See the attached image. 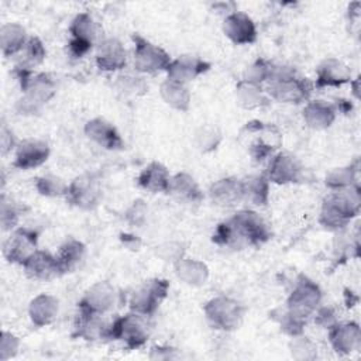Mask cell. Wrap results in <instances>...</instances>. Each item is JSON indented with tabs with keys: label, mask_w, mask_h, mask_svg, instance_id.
Returning a JSON list of instances; mask_svg holds the SVG:
<instances>
[{
	"label": "cell",
	"mask_w": 361,
	"mask_h": 361,
	"mask_svg": "<svg viewBox=\"0 0 361 361\" xmlns=\"http://www.w3.org/2000/svg\"><path fill=\"white\" fill-rule=\"evenodd\" d=\"M271 237V231L262 217L252 210H240L227 221L217 226L213 243L219 245H261Z\"/></svg>",
	"instance_id": "cell-1"
},
{
	"label": "cell",
	"mask_w": 361,
	"mask_h": 361,
	"mask_svg": "<svg viewBox=\"0 0 361 361\" xmlns=\"http://www.w3.org/2000/svg\"><path fill=\"white\" fill-rule=\"evenodd\" d=\"M360 203L361 199L358 188L348 186L344 189H337L323 200L320 223L330 230L343 228L354 216L358 214Z\"/></svg>",
	"instance_id": "cell-2"
},
{
	"label": "cell",
	"mask_w": 361,
	"mask_h": 361,
	"mask_svg": "<svg viewBox=\"0 0 361 361\" xmlns=\"http://www.w3.org/2000/svg\"><path fill=\"white\" fill-rule=\"evenodd\" d=\"M149 322L148 316L133 312L126 316L117 317L109 324L107 338L123 340L128 348H138L149 337Z\"/></svg>",
	"instance_id": "cell-3"
},
{
	"label": "cell",
	"mask_w": 361,
	"mask_h": 361,
	"mask_svg": "<svg viewBox=\"0 0 361 361\" xmlns=\"http://www.w3.org/2000/svg\"><path fill=\"white\" fill-rule=\"evenodd\" d=\"M268 80V93L281 103H300L310 96L307 80L295 76L290 71H272Z\"/></svg>",
	"instance_id": "cell-4"
},
{
	"label": "cell",
	"mask_w": 361,
	"mask_h": 361,
	"mask_svg": "<svg viewBox=\"0 0 361 361\" xmlns=\"http://www.w3.org/2000/svg\"><path fill=\"white\" fill-rule=\"evenodd\" d=\"M203 310L210 324L214 329L224 331H231L237 329L244 313L243 306L237 300L226 296H217L210 299L204 305Z\"/></svg>",
	"instance_id": "cell-5"
},
{
	"label": "cell",
	"mask_w": 361,
	"mask_h": 361,
	"mask_svg": "<svg viewBox=\"0 0 361 361\" xmlns=\"http://www.w3.org/2000/svg\"><path fill=\"white\" fill-rule=\"evenodd\" d=\"M322 300L320 288L306 276H302L288 298V313L306 322Z\"/></svg>",
	"instance_id": "cell-6"
},
{
	"label": "cell",
	"mask_w": 361,
	"mask_h": 361,
	"mask_svg": "<svg viewBox=\"0 0 361 361\" xmlns=\"http://www.w3.org/2000/svg\"><path fill=\"white\" fill-rule=\"evenodd\" d=\"M169 283L165 279H149L144 282L130 298V309L133 312L151 316L155 313L161 302L166 298Z\"/></svg>",
	"instance_id": "cell-7"
},
{
	"label": "cell",
	"mask_w": 361,
	"mask_h": 361,
	"mask_svg": "<svg viewBox=\"0 0 361 361\" xmlns=\"http://www.w3.org/2000/svg\"><path fill=\"white\" fill-rule=\"evenodd\" d=\"M133 41L135 44L134 65L137 71L145 73H157L168 69L171 58L162 48L151 44L140 35H134Z\"/></svg>",
	"instance_id": "cell-8"
},
{
	"label": "cell",
	"mask_w": 361,
	"mask_h": 361,
	"mask_svg": "<svg viewBox=\"0 0 361 361\" xmlns=\"http://www.w3.org/2000/svg\"><path fill=\"white\" fill-rule=\"evenodd\" d=\"M65 196L69 200V203H72L76 207L86 210L93 209L99 204L102 197L100 183L90 173L80 175L68 185Z\"/></svg>",
	"instance_id": "cell-9"
},
{
	"label": "cell",
	"mask_w": 361,
	"mask_h": 361,
	"mask_svg": "<svg viewBox=\"0 0 361 361\" xmlns=\"http://www.w3.org/2000/svg\"><path fill=\"white\" fill-rule=\"evenodd\" d=\"M38 234L32 228H16L4 243V257L8 262L23 265L24 261L37 251Z\"/></svg>",
	"instance_id": "cell-10"
},
{
	"label": "cell",
	"mask_w": 361,
	"mask_h": 361,
	"mask_svg": "<svg viewBox=\"0 0 361 361\" xmlns=\"http://www.w3.org/2000/svg\"><path fill=\"white\" fill-rule=\"evenodd\" d=\"M117 293L109 282H97L87 289L85 296L79 300L80 313L103 314L109 312L116 303Z\"/></svg>",
	"instance_id": "cell-11"
},
{
	"label": "cell",
	"mask_w": 361,
	"mask_h": 361,
	"mask_svg": "<svg viewBox=\"0 0 361 361\" xmlns=\"http://www.w3.org/2000/svg\"><path fill=\"white\" fill-rule=\"evenodd\" d=\"M25 92V97L21 100L24 111H35L42 103L48 102L56 90L55 80L48 73H38L28 85L23 89Z\"/></svg>",
	"instance_id": "cell-12"
},
{
	"label": "cell",
	"mask_w": 361,
	"mask_h": 361,
	"mask_svg": "<svg viewBox=\"0 0 361 361\" xmlns=\"http://www.w3.org/2000/svg\"><path fill=\"white\" fill-rule=\"evenodd\" d=\"M49 145L41 140H23L16 148L13 166L18 169H32L42 165L49 157Z\"/></svg>",
	"instance_id": "cell-13"
},
{
	"label": "cell",
	"mask_w": 361,
	"mask_h": 361,
	"mask_svg": "<svg viewBox=\"0 0 361 361\" xmlns=\"http://www.w3.org/2000/svg\"><path fill=\"white\" fill-rule=\"evenodd\" d=\"M300 173L302 166L299 161L288 152H279L269 162L267 179L278 185H286L298 182L300 179Z\"/></svg>",
	"instance_id": "cell-14"
},
{
	"label": "cell",
	"mask_w": 361,
	"mask_h": 361,
	"mask_svg": "<svg viewBox=\"0 0 361 361\" xmlns=\"http://www.w3.org/2000/svg\"><path fill=\"white\" fill-rule=\"evenodd\" d=\"M223 31L226 37L238 45L252 44L257 39V28L254 21L241 11H234L226 17Z\"/></svg>",
	"instance_id": "cell-15"
},
{
	"label": "cell",
	"mask_w": 361,
	"mask_h": 361,
	"mask_svg": "<svg viewBox=\"0 0 361 361\" xmlns=\"http://www.w3.org/2000/svg\"><path fill=\"white\" fill-rule=\"evenodd\" d=\"M28 278L38 281H48L61 274L56 257L48 251L37 250L23 264Z\"/></svg>",
	"instance_id": "cell-16"
},
{
	"label": "cell",
	"mask_w": 361,
	"mask_h": 361,
	"mask_svg": "<svg viewBox=\"0 0 361 361\" xmlns=\"http://www.w3.org/2000/svg\"><path fill=\"white\" fill-rule=\"evenodd\" d=\"M209 68H210V63H207L206 61H203L197 56L182 55V56L171 61V63L166 69V73H168V79L186 85V82L193 80L199 75L209 71Z\"/></svg>",
	"instance_id": "cell-17"
},
{
	"label": "cell",
	"mask_w": 361,
	"mask_h": 361,
	"mask_svg": "<svg viewBox=\"0 0 361 361\" xmlns=\"http://www.w3.org/2000/svg\"><path fill=\"white\" fill-rule=\"evenodd\" d=\"M330 343L336 353L350 354L360 347L361 334L357 323H336L330 326L329 331Z\"/></svg>",
	"instance_id": "cell-18"
},
{
	"label": "cell",
	"mask_w": 361,
	"mask_h": 361,
	"mask_svg": "<svg viewBox=\"0 0 361 361\" xmlns=\"http://www.w3.org/2000/svg\"><path fill=\"white\" fill-rule=\"evenodd\" d=\"M85 134L92 141H94L96 144H99L106 149H120L123 148V144H124L116 127L100 117L86 123Z\"/></svg>",
	"instance_id": "cell-19"
},
{
	"label": "cell",
	"mask_w": 361,
	"mask_h": 361,
	"mask_svg": "<svg viewBox=\"0 0 361 361\" xmlns=\"http://www.w3.org/2000/svg\"><path fill=\"white\" fill-rule=\"evenodd\" d=\"M96 63L99 69L113 72L124 68L126 65V49L121 42L116 38H107L97 47Z\"/></svg>",
	"instance_id": "cell-20"
},
{
	"label": "cell",
	"mask_w": 361,
	"mask_h": 361,
	"mask_svg": "<svg viewBox=\"0 0 361 361\" xmlns=\"http://www.w3.org/2000/svg\"><path fill=\"white\" fill-rule=\"evenodd\" d=\"M212 200L221 207H231L243 200V180L237 178H223L210 186Z\"/></svg>",
	"instance_id": "cell-21"
},
{
	"label": "cell",
	"mask_w": 361,
	"mask_h": 361,
	"mask_svg": "<svg viewBox=\"0 0 361 361\" xmlns=\"http://www.w3.org/2000/svg\"><path fill=\"white\" fill-rule=\"evenodd\" d=\"M58 310H59L58 299L48 293H41L35 296L28 306L30 319L37 327L51 324L56 319Z\"/></svg>",
	"instance_id": "cell-22"
},
{
	"label": "cell",
	"mask_w": 361,
	"mask_h": 361,
	"mask_svg": "<svg viewBox=\"0 0 361 361\" xmlns=\"http://www.w3.org/2000/svg\"><path fill=\"white\" fill-rule=\"evenodd\" d=\"M351 78L350 68L344 65L341 61L329 58L326 59L317 69L316 85L319 87L324 86H341L347 83Z\"/></svg>",
	"instance_id": "cell-23"
},
{
	"label": "cell",
	"mask_w": 361,
	"mask_h": 361,
	"mask_svg": "<svg viewBox=\"0 0 361 361\" xmlns=\"http://www.w3.org/2000/svg\"><path fill=\"white\" fill-rule=\"evenodd\" d=\"M169 180V171L161 162H151L138 175V185L152 193L168 192Z\"/></svg>",
	"instance_id": "cell-24"
},
{
	"label": "cell",
	"mask_w": 361,
	"mask_h": 361,
	"mask_svg": "<svg viewBox=\"0 0 361 361\" xmlns=\"http://www.w3.org/2000/svg\"><path fill=\"white\" fill-rule=\"evenodd\" d=\"M168 192L172 193L176 199L188 203H197L203 199V193L197 182L186 172L171 176Z\"/></svg>",
	"instance_id": "cell-25"
},
{
	"label": "cell",
	"mask_w": 361,
	"mask_h": 361,
	"mask_svg": "<svg viewBox=\"0 0 361 361\" xmlns=\"http://www.w3.org/2000/svg\"><path fill=\"white\" fill-rule=\"evenodd\" d=\"M86 254V247L82 241L76 238H68L58 250L56 261L59 265L61 274L72 272L83 261Z\"/></svg>",
	"instance_id": "cell-26"
},
{
	"label": "cell",
	"mask_w": 361,
	"mask_h": 361,
	"mask_svg": "<svg viewBox=\"0 0 361 361\" xmlns=\"http://www.w3.org/2000/svg\"><path fill=\"white\" fill-rule=\"evenodd\" d=\"M107 330L109 326L102 320V314L79 313L75 326V336L87 341H93L99 338H107Z\"/></svg>",
	"instance_id": "cell-27"
},
{
	"label": "cell",
	"mask_w": 361,
	"mask_h": 361,
	"mask_svg": "<svg viewBox=\"0 0 361 361\" xmlns=\"http://www.w3.org/2000/svg\"><path fill=\"white\" fill-rule=\"evenodd\" d=\"M303 118L306 124L312 128H316V130L327 128L331 126V123L336 118V110L331 104L323 100L310 102L303 109Z\"/></svg>",
	"instance_id": "cell-28"
},
{
	"label": "cell",
	"mask_w": 361,
	"mask_h": 361,
	"mask_svg": "<svg viewBox=\"0 0 361 361\" xmlns=\"http://www.w3.org/2000/svg\"><path fill=\"white\" fill-rule=\"evenodd\" d=\"M25 28L17 23H7L0 30V45L4 56H13L18 54L27 42Z\"/></svg>",
	"instance_id": "cell-29"
},
{
	"label": "cell",
	"mask_w": 361,
	"mask_h": 361,
	"mask_svg": "<svg viewBox=\"0 0 361 361\" xmlns=\"http://www.w3.org/2000/svg\"><path fill=\"white\" fill-rule=\"evenodd\" d=\"M161 96L171 107L186 111L190 104V92L185 83L166 79L161 85Z\"/></svg>",
	"instance_id": "cell-30"
},
{
	"label": "cell",
	"mask_w": 361,
	"mask_h": 361,
	"mask_svg": "<svg viewBox=\"0 0 361 361\" xmlns=\"http://www.w3.org/2000/svg\"><path fill=\"white\" fill-rule=\"evenodd\" d=\"M269 197V180L265 175H254L243 180V199L255 206H265Z\"/></svg>",
	"instance_id": "cell-31"
},
{
	"label": "cell",
	"mask_w": 361,
	"mask_h": 361,
	"mask_svg": "<svg viewBox=\"0 0 361 361\" xmlns=\"http://www.w3.org/2000/svg\"><path fill=\"white\" fill-rule=\"evenodd\" d=\"M175 269L178 278L188 285H202L206 282L209 276L207 267L197 259L179 258L175 265Z\"/></svg>",
	"instance_id": "cell-32"
},
{
	"label": "cell",
	"mask_w": 361,
	"mask_h": 361,
	"mask_svg": "<svg viewBox=\"0 0 361 361\" xmlns=\"http://www.w3.org/2000/svg\"><path fill=\"white\" fill-rule=\"evenodd\" d=\"M17 66L18 69L31 71L34 66L39 65L45 58V48L39 38L30 37L24 45V48L18 52Z\"/></svg>",
	"instance_id": "cell-33"
},
{
	"label": "cell",
	"mask_w": 361,
	"mask_h": 361,
	"mask_svg": "<svg viewBox=\"0 0 361 361\" xmlns=\"http://www.w3.org/2000/svg\"><path fill=\"white\" fill-rule=\"evenodd\" d=\"M237 99L240 102V104L245 109H254V107H259L265 103V97H264V92L259 87V85L247 82V80H241L237 85Z\"/></svg>",
	"instance_id": "cell-34"
},
{
	"label": "cell",
	"mask_w": 361,
	"mask_h": 361,
	"mask_svg": "<svg viewBox=\"0 0 361 361\" xmlns=\"http://www.w3.org/2000/svg\"><path fill=\"white\" fill-rule=\"evenodd\" d=\"M72 38L76 39H83L87 42L93 44V38L96 37V25L93 18L90 17V14L87 13H80L78 14L69 28Z\"/></svg>",
	"instance_id": "cell-35"
},
{
	"label": "cell",
	"mask_w": 361,
	"mask_h": 361,
	"mask_svg": "<svg viewBox=\"0 0 361 361\" xmlns=\"http://www.w3.org/2000/svg\"><path fill=\"white\" fill-rule=\"evenodd\" d=\"M35 189L42 196L55 197V196L66 195L68 185L58 176L44 175V176H39L35 179Z\"/></svg>",
	"instance_id": "cell-36"
},
{
	"label": "cell",
	"mask_w": 361,
	"mask_h": 361,
	"mask_svg": "<svg viewBox=\"0 0 361 361\" xmlns=\"http://www.w3.org/2000/svg\"><path fill=\"white\" fill-rule=\"evenodd\" d=\"M353 180H354V169L351 166L336 168L326 176V185L336 190L353 186Z\"/></svg>",
	"instance_id": "cell-37"
},
{
	"label": "cell",
	"mask_w": 361,
	"mask_h": 361,
	"mask_svg": "<svg viewBox=\"0 0 361 361\" xmlns=\"http://www.w3.org/2000/svg\"><path fill=\"white\" fill-rule=\"evenodd\" d=\"M196 138H197V147L203 152H207V151H212L217 147V144L221 140V135H220V133L216 127L204 126L197 131Z\"/></svg>",
	"instance_id": "cell-38"
},
{
	"label": "cell",
	"mask_w": 361,
	"mask_h": 361,
	"mask_svg": "<svg viewBox=\"0 0 361 361\" xmlns=\"http://www.w3.org/2000/svg\"><path fill=\"white\" fill-rule=\"evenodd\" d=\"M1 213H0V220H1V227L3 230H11L14 228V226L17 224L18 221V217H20V209L18 206L11 202V200H7L6 196L3 195L1 196Z\"/></svg>",
	"instance_id": "cell-39"
},
{
	"label": "cell",
	"mask_w": 361,
	"mask_h": 361,
	"mask_svg": "<svg viewBox=\"0 0 361 361\" xmlns=\"http://www.w3.org/2000/svg\"><path fill=\"white\" fill-rule=\"evenodd\" d=\"M272 68L269 63H267L264 59H258L255 61L247 71V78L244 80L259 85L264 80H268L271 78L272 73Z\"/></svg>",
	"instance_id": "cell-40"
},
{
	"label": "cell",
	"mask_w": 361,
	"mask_h": 361,
	"mask_svg": "<svg viewBox=\"0 0 361 361\" xmlns=\"http://www.w3.org/2000/svg\"><path fill=\"white\" fill-rule=\"evenodd\" d=\"M18 347H20L18 337H16L13 333L3 331L0 338V360L6 361L14 357L18 351Z\"/></svg>",
	"instance_id": "cell-41"
},
{
	"label": "cell",
	"mask_w": 361,
	"mask_h": 361,
	"mask_svg": "<svg viewBox=\"0 0 361 361\" xmlns=\"http://www.w3.org/2000/svg\"><path fill=\"white\" fill-rule=\"evenodd\" d=\"M92 42H87V41H83V39H76V38H72L69 41V52L79 58V56H83L85 54H87L92 48Z\"/></svg>",
	"instance_id": "cell-42"
},
{
	"label": "cell",
	"mask_w": 361,
	"mask_h": 361,
	"mask_svg": "<svg viewBox=\"0 0 361 361\" xmlns=\"http://www.w3.org/2000/svg\"><path fill=\"white\" fill-rule=\"evenodd\" d=\"M176 350L172 348V347H162V345H158V347H154L151 350V354H149V358L151 360H171V358H178V354L175 353Z\"/></svg>",
	"instance_id": "cell-43"
},
{
	"label": "cell",
	"mask_w": 361,
	"mask_h": 361,
	"mask_svg": "<svg viewBox=\"0 0 361 361\" xmlns=\"http://www.w3.org/2000/svg\"><path fill=\"white\" fill-rule=\"evenodd\" d=\"M13 147H14L13 133L6 126H3L1 127V152H3V155H6L8 151H11Z\"/></svg>",
	"instance_id": "cell-44"
},
{
	"label": "cell",
	"mask_w": 361,
	"mask_h": 361,
	"mask_svg": "<svg viewBox=\"0 0 361 361\" xmlns=\"http://www.w3.org/2000/svg\"><path fill=\"white\" fill-rule=\"evenodd\" d=\"M330 319H333V312H331V309H327V307H324V309H322V310H319V313H317V317H316V320H317V323H322V324H324V326H331V323H330Z\"/></svg>",
	"instance_id": "cell-45"
}]
</instances>
